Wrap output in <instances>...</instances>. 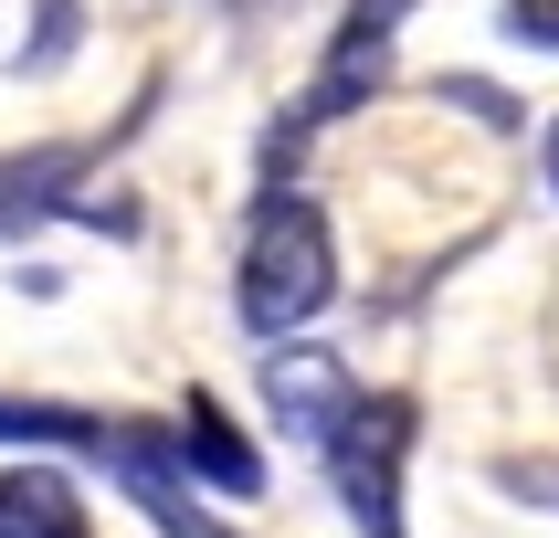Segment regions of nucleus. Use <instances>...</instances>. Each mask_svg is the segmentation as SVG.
I'll use <instances>...</instances> for the list:
<instances>
[{"label": "nucleus", "mask_w": 559, "mask_h": 538, "mask_svg": "<svg viewBox=\"0 0 559 538\" xmlns=\"http://www.w3.org/2000/svg\"><path fill=\"white\" fill-rule=\"evenodd\" d=\"M233 296H243V327L264 348L296 338L307 316H328V296H338L328 212L296 201V190H264V201H253V232H243V275H233Z\"/></svg>", "instance_id": "1"}, {"label": "nucleus", "mask_w": 559, "mask_h": 538, "mask_svg": "<svg viewBox=\"0 0 559 538\" xmlns=\"http://www.w3.org/2000/svg\"><path fill=\"white\" fill-rule=\"evenodd\" d=\"M423 433V411L402 391H348V411L328 422V475H338V506L359 517V538H402V454Z\"/></svg>", "instance_id": "2"}, {"label": "nucleus", "mask_w": 559, "mask_h": 538, "mask_svg": "<svg viewBox=\"0 0 559 538\" xmlns=\"http://www.w3.org/2000/svg\"><path fill=\"white\" fill-rule=\"evenodd\" d=\"M402 11H412V0H348V22H338V43H328V63H317V85L296 95V106H285V127L264 138V180H275V169H296V148H307V138H317L328 117H348L359 95H380Z\"/></svg>", "instance_id": "3"}, {"label": "nucleus", "mask_w": 559, "mask_h": 538, "mask_svg": "<svg viewBox=\"0 0 559 538\" xmlns=\"http://www.w3.org/2000/svg\"><path fill=\"white\" fill-rule=\"evenodd\" d=\"M85 454L117 475V486L148 506L169 538H222V528H212V506H201V486H190V465H180V433H169V422H95Z\"/></svg>", "instance_id": "4"}, {"label": "nucleus", "mask_w": 559, "mask_h": 538, "mask_svg": "<svg viewBox=\"0 0 559 538\" xmlns=\"http://www.w3.org/2000/svg\"><path fill=\"white\" fill-rule=\"evenodd\" d=\"M348 391H359V380H348L328 348H285L275 338V359H264V411H275V433L328 443V422L348 411Z\"/></svg>", "instance_id": "5"}, {"label": "nucleus", "mask_w": 559, "mask_h": 538, "mask_svg": "<svg viewBox=\"0 0 559 538\" xmlns=\"http://www.w3.org/2000/svg\"><path fill=\"white\" fill-rule=\"evenodd\" d=\"M169 433H180V465H190V486H212V497H253V486H264V454H253V443L233 433V411H222L212 391H190Z\"/></svg>", "instance_id": "6"}, {"label": "nucleus", "mask_w": 559, "mask_h": 538, "mask_svg": "<svg viewBox=\"0 0 559 538\" xmlns=\"http://www.w3.org/2000/svg\"><path fill=\"white\" fill-rule=\"evenodd\" d=\"M0 538H85V497L63 465H11L0 475Z\"/></svg>", "instance_id": "7"}, {"label": "nucleus", "mask_w": 559, "mask_h": 538, "mask_svg": "<svg viewBox=\"0 0 559 538\" xmlns=\"http://www.w3.org/2000/svg\"><path fill=\"white\" fill-rule=\"evenodd\" d=\"M85 180V148H32V158H11L0 169V232L11 222H53V201Z\"/></svg>", "instance_id": "8"}, {"label": "nucleus", "mask_w": 559, "mask_h": 538, "mask_svg": "<svg viewBox=\"0 0 559 538\" xmlns=\"http://www.w3.org/2000/svg\"><path fill=\"white\" fill-rule=\"evenodd\" d=\"M95 422H106V411H74V402H11V391H0V443H63V454H85Z\"/></svg>", "instance_id": "9"}, {"label": "nucleus", "mask_w": 559, "mask_h": 538, "mask_svg": "<svg viewBox=\"0 0 559 538\" xmlns=\"http://www.w3.org/2000/svg\"><path fill=\"white\" fill-rule=\"evenodd\" d=\"M507 32L538 43V53H559V0H507Z\"/></svg>", "instance_id": "10"}, {"label": "nucleus", "mask_w": 559, "mask_h": 538, "mask_svg": "<svg viewBox=\"0 0 559 538\" xmlns=\"http://www.w3.org/2000/svg\"><path fill=\"white\" fill-rule=\"evenodd\" d=\"M538 158H549V190H559V127H549V148H538Z\"/></svg>", "instance_id": "11"}]
</instances>
